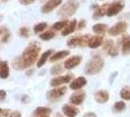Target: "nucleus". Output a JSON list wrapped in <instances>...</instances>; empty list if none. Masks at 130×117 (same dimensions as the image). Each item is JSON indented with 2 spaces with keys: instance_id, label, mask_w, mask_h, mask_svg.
Returning <instances> with one entry per match:
<instances>
[{
  "instance_id": "nucleus-1",
  "label": "nucleus",
  "mask_w": 130,
  "mask_h": 117,
  "mask_svg": "<svg viewBox=\"0 0 130 117\" xmlns=\"http://www.w3.org/2000/svg\"><path fill=\"white\" fill-rule=\"evenodd\" d=\"M39 51H40V48L36 44L28 46L23 52L22 56L17 58L13 62L14 67L18 69H23V68L31 66L38 57Z\"/></svg>"
},
{
  "instance_id": "nucleus-2",
  "label": "nucleus",
  "mask_w": 130,
  "mask_h": 117,
  "mask_svg": "<svg viewBox=\"0 0 130 117\" xmlns=\"http://www.w3.org/2000/svg\"><path fill=\"white\" fill-rule=\"evenodd\" d=\"M103 66H104V60L99 56H95L87 63L85 66V72L89 75L97 74L102 70Z\"/></svg>"
},
{
  "instance_id": "nucleus-3",
  "label": "nucleus",
  "mask_w": 130,
  "mask_h": 117,
  "mask_svg": "<svg viewBox=\"0 0 130 117\" xmlns=\"http://www.w3.org/2000/svg\"><path fill=\"white\" fill-rule=\"evenodd\" d=\"M78 6L79 5L76 0H69L61 7L58 11V15L60 17H71L76 12Z\"/></svg>"
},
{
  "instance_id": "nucleus-4",
  "label": "nucleus",
  "mask_w": 130,
  "mask_h": 117,
  "mask_svg": "<svg viewBox=\"0 0 130 117\" xmlns=\"http://www.w3.org/2000/svg\"><path fill=\"white\" fill-rule=\"evenodd\" d=\"M90 35H83V36H74L72 38L68 40V46L70 47H75V46H83L85 43H89L90 41Z\"/></svg>"
},
{
  "instance_id": "nucleus-5",
  "label": "nucleus",
  "mask_w": 130,
  "mask_h": 117,
  "mask_svg": "<svg viewBox=\"0 0 130 117\" xmlns=\"http://www.w3.org/2000/svg\"><path fill=\"white\" fill-rule=\"evenodd\" d=\"M67 92V88L66 87H61L58 89H53L47 93V99L51 102L54 101H58L60 97L63 95H65V93Z\"/></svg>"
},
{
  "instance_id": "nucleus-6",
  "label": "nucleus",
  "mask_w": 130,
  "mask_h": 117,
  "mask_svg": "<svg viewBox=\"0 0 130 117\" xmlns=\"http://www.w3.org/2000/svg\"><path fill=\"white\" fill-rule=\"evenodd\" d=\"M126 29H127V24L124 23V22H119V23L116 24L115 26H112L109 29V33L111 35L117 36L118 34H121V33L125 32Z\"/></svg>"
},
{
  "instance_id": "nucleus-7",
  "label": "nucleus",
  "mask_w": 130,
  "mask_h": 117,
  "mask_svg": "<svg viewBox=\"0 0 130 117\" xmlns=\"http://www.w3.org/2000/svg\"><path fill=\"white\" fill-rule=\"evenodd\" d=\"M124 7V4L122 1H117V2H113L111 6L108 8V11H107V15L109 17H112L115 15L118 14Z\"/></svg>"
},
{
  "instance_id": "nucleus-8",
  "label": "nucleus",
  "mask_w": 130,
  "mask_h": 117,
  "mask_svg": "<svg viewBox=\"0 0 130 117\" xmlns=\"http://www.w3.org/2000/svg\"><path fill=\"white\" fill-rule=\"evenodd\" d=\"M61 3H62V0H49V1H47L45 4L43 5V7L41 8V11H42L43 14L50 13V12L53 11L56 7H58Z\"/></svg>"
},
{
  "instance_id": "nucleus-9",
  "label": "nucleus",
  "mask_w": 130,
  "mask_h": 117,
  "mask_svg": "<svg viewBox=\"0 0 130 117\" xmlns=\"http://www.w3.org/2000/svg\"><path fill=\"white\" fill-rule=\"evenodd\" d=\"M72 76L71 74H67V75H63V76H59V77H56L51 80V86L53 87H56V86H59V85L62 84H66V83H69L71 82Z\"/></svg>"
},
{
  "instance_id": "nucleus-10",
  "label": "nucleus",
  "mask_w": 130,
  "mask_h": 117,
  "mask_svg": "<svg viewBox=\"0 0 130 117\" xmlns=\"http://www.w3.org/2000/svg\"><path fill=\"white\" fill-rule=\"evenodd\" d=\"M81 63V57L80 56H73L72 58H68L64 64L66 69H72L73 67H75Z\"/></svg>"
},
{
  "instance_id": "nucleus-11",
  "label": "nucleus",
  "mask_w": 130,
  "mask_h": 117,
  "mask_svg": "<svg viewBox=\"0 0 130 117\" xmlns=\"http://www.w3.org/2000/svg\"><path fill=\"white\" fill-rule=\"evenodd\" d=\"M85 97V93L84 92H77V93H74L73 95L71 96L70 97V102L72 103V104H75V105H78L80 104L83 101H84Z\"/></svg>"
},
{
  "instance_id": "nucleus-12",
  "label": "nucleus",
  "mask_w": 130,
  "mask_h": 117,
  "mask_svg": "<svg viewBox=\"0 0 130 117\" xmlns=\"http://www.w3.org/2000/svg\"><path fill=\"white\" fill-rule=\"evenodd\" d=\"M86 83H87V81L84 77H78L72 81L70 87L72 90H78V89H81L84 85H86Z\"/></svg>"
},
{
  "instance_id": "nucleus-13",
  "label": "nucleus",
  "mask_w": 130,
  "mask_h": 117,
  "mask_svg": "<svg viewBox=\"0 0 130 117\" xmlns=\"http://www.w3.org/2000/svg\"><path fill=\"white\" fill-rule=\"evenodd\" d=\"M62 109H63L64 114L68 117H75L78 113L77 108H75L74 106H72V105H69V104H65Z\"/></svg>"
},
{
  "instance_id": "nucleus-14",
  "label": "nucleus",
  "mask_w": 130,
  "mask_h": 117,
  "mask_svg": "<svg viewBox=\"0 0 130 117\" xmlns=\"http://www.w3.org/2000/svg\"><path fill=\"white\" fill-rule=\"evenodd\" d=\"M109 100V94L106 91H98L95 94V101L100 104H104L106 102H108Z\"/></svg>"
},
{
  "instance_id": "nucleus-15",
  "label": "nucleus",
  "mask_w": 130,
  "mask_h": 117,
  "mask_svg": "<svg viewBox=\"0 0 130 117\" xmlns=\"http://www.w3.org/2000/svg\"><path fill=\"white\" fill-rule=\"evenodd\" d=\"M76 24H77V22H76L75 19H73L71 23H69V25L64 28V30H63V32H62V35H63V36H66V35H69V34H71V33L73 32L74 29H75V27H76Z\"/></svg>"
},
{
  "instance_id": "nucleus-16",
  "label": "nucleus",
  "mask_w": 130,
  "mask_h": 117,
  "mask_svg": "<svg viewBox=\"0 0 130 117\" xmlns=\"http://www.w3.org/2000/svg\"><path fill=\"white\" fill-rule=\"evenodd\" d=\"M9 76V66L7 62H1L0 64V77L5 79Z\"/></svg>"
},
{
  "instance_id": "nucleus-17",
  "label": "nucleus",
  "mask_w": 130,
  "mask_h": 117,
  "mask_svg": "<svg viewBox=\"0 0 130 117\" xmlns=\"http://www.w3.org/2000/svg\"><path fill=\"white\" fill-rule=\"evenodd\" d=\"M102 43H103V38H102V36H95V37H93V38L90 39V41H89V43H88V46L92 48V49H94V48H98L99 46L102 45Z\"/></svg>"
},
{
  "instance_id": "nucleus-18",
  "label": "nucleus",
  "mask_w": 130,
  "mask_h": 117,
  "mask_svg": "<svg viewBox=\"0 0 130 117\" xmlns=\"http://www.w3.org/2000/svg\"><path fill=\"white\" fill-rule=\"evenodd\" d=\"M51 113V109L48 107H38L34 111V114L38 117H47Z\"/></svg>"
},
{
  "instance_id": "nucleus-19",
  "label": "nucleus",
  "mask_w": 130,
  "mask_h": 117,
  "mask_svg": "<svg viewBox=\"0 0 130 117\" xmlns=\"http://www.w3.org/2000/svg\"><path fill=\"white\" fill-rule=\"evenodd\" d=\"M107 28H108V26L104 25V24H97V25L93 26V27H92L93 31L95 33H97V34H100V35H103L107 31Z\"/></svg>"
},
{
  "instance_id": "nucleus-20",
  "label": "nucleus",
  "mask_w": 130,
  "mask_h": 117,
  "mask_svg": "<svg viewBox=\"0 0 130 117\" xmlns=\"http://www.w3.org/2000/svg\"><path fill=\"white\" fill-rule=\"evenodd\" d=\"M122 51L123 54L130 53V36L128 35H125L122 38Z\"/></svg>"
},
{
  "instance_id": "nucleus-21",
  "label": "nucleus",
  "mask_w": 130,
  "mask_h": 117,
  "mask_svg": "<svg viewBox=\"0 0 130 117\" xmlns=\"http://www.w3.org/2000/svg\"><path fill=\"white\" fill-rule=\"evenodd\" d=\"M70 55V52L69 51H60V52L56 53L55 55H53L52 57L50 58V61L51 62H55V61H59L61 58H64L65 57L69 56Z\"/></svg>"
},
{
  "instance_id": "nucleus-22",
  "label": "nucleus",
  "mask_w": 130,
  "mask_h": 117,
  "mask_svg": "<svg viewBox=\"0 0 130 117\" xmlns=\"http://www.w3.org/2000/svg\"><path fill=\"white\" fill-rule=\"evenodd\" d=\"M10 38V32L5 26H1V42L5 43Z\"/></svg>"
},
{
  "instance_id": "nucleus-23",
  "label": "nucleus",
  "mask_w": 130,
  "mask_h": 117,
  "mask_svg": "<svg viewBox=\"0 0 130 117\" xmlns=\"http://www.w3.org/2000/svg\"><path fill=\"white\" fill-rule=\"evenodd\" d=\"M52 50H48L47 52H45L42 56H41V58H39L38 63H37V65H38V67H40V66H42V65L45 64V62L47 61V58L50 57V55L52 54Z\"/></svg>"
},
{
  "instance_id": "nucleus-24",
  "label": "nucleus",
  "mask_w": 130,
  "mask_h": 117,
  "mask_svg": "<svg viewBox=\"0 0 130 117\" xmlns=\"http://www.w3.org/2000/svg\"><path fill=\"white\" fill-rule=\"evenodd\" d=\"M68 25H69V22L68 21H61V22H58V23L54 24L53 25V28L56 29V30H60L62 28H65Z\"/></svg>"
},
{
  "instance_id": "nucleus-25",
  "label": "nucleus",
  "mask_w": 130,
  "mask_h": 117,
  "mask_svg": "<svg viewBox=\"0 0 130 117\" xmlns=\"http://www.w3.org/2000/svg\"><path fill=\"white\" fill-rule=\"evenodd\" d=\"M107 11L108 10H106V5L103 7H99L97 10L94 12V15H93V17L94 18H99V17H102V16H104L105 13H107Z\"/></svg>"
},
{
  "instance_id": "nucleus-26",
  "label": "nucleus",
  "mask_w": 130,
  "mask_h": 117,
  "mask_svg": "<svg viewBox=\"0 0 130 117\" xmlns=\"http://www.w3.org/2000/svg\"><path fill=\"white\" fill-rule=\"evenodd\" d=\"M46 27H47V24L46 23H40V24H37L36 26L33 27V30H34L35 33H39L41 32V31H43Z\"/></svg>"
},
{
  "instance_id": "nucleus-27",
  "label": "nucleus",
  "mask_w": 130,
  "mask_h": 117,
  "mask_svg": "<svg viewBox=\"0 0 130 117\" xmlns=\"http://www.w3.org/2000/svg\"><path fill=\"white\" fill-rule=\"evenodd\" d=\"M120 97H122L123 100L126 101H130V89L128 88H124L120 92Z\"/></svg>"
},
{
  "instance_id": "nucleus-28",
  "label": "nucleus",
  "mask_w": 130,
  "mask_h": 117,
  "mask_svg": "<svg viewBox=\"0 0 130 117\" xmlns=\"http://www.w3.org/2000/svg\"><path fill=\"white\" fill-rule=\"evenodd\" d=\"M62 72H63V67H62L61 65H55V66H53L52 68H51V74H53V75H55V74H60V73H62Z\"/></svg>"
},
{
  "instance_id": "nucleus-29",
  "label": "nucleus",
  "mask_w": 130,
  "mask_h": 117,
  "mask_svg": "<svg viewBox=\"0 0 130 117\" xmlns=\"http://www.w3.org/2000/svg\"><path fill=\"white\" fill-rule=\"evenodd\" d=\"M54 33L52 31H47L45 33H42V34H40L39 35V37L42 39V40H49V39H51L54 37Z\"/></svg>"
},
{
  "instance_id": "nucleus-30",
  "label": "nucleus",
  "mask_w": 130,
  "mask_h": 117,
  "mask_svg": "<svg viewBox=\"0 0 130 117\" xmlns=\"http://www.w3.org/2000/svg\"><path fill=\"white\" fill-rule=\"evenodd\" d=\"M113 108H115V110L117 111H122L125 109V104L123 102H117L113 105Z\"/></svg>"
},
{
  "instance_id": "nucleus-31",
  "label": "nucleus",
  "mask_w": 130,
  "mask_h": 117,
  "mask_svg": "<svg viewBox=\"0 0 130 117\" xmlns=\"http://www.w3.org/2000/svg\"><path fill=\"white\" fill-rule=\"evenodd\" d=\"M20 34L23 37H28V29L26 27H22L20 29Z\"/></svg>"
},
{
  "instance_id": "nucleus-32",
  "label": "nucleus",
  "mask_w": 130,
  "mask_h": 117,
  "mask_svg": "<svg viewBox=\"0 0 130 117\" xmlns=\"http://www.w3.org/2000/svg\"><path fill=\"white\" fill-rule=\"evenodd\" d=\"M9 113H10V110L9 109H1V111H0V116L1 117H6L9 115Z\"/></svg>"
},
{
  "instance_id": "nucleus-33",
  "label": "nucleus",
  "mask_w": 130,
  "mask_h": 117,
  "mask_svg": "<svg viewBox=\"0 0 130 117\" xmlns=\"http://www.w3.org/2000/svg\"><path fill=\"white\" fill-rule=\"evenodd\" d=\"M35 0H20V3L23 5H28V4H31Z\"/></svg>"
},
{
  "instance_id": "nucleus-34",
  "label": "nucleus",
  "mask_w": 130,
  "mask_h": 117,
  "mask_svg": "<svg viewBox=\"0 0 130 117\" xmlns=\"http://www.w3.org/2000/svg\"><path fill=\"white\" fill-rule=\"evenodd\" d=\"M10 117H21V113L19 111H14L10 114Z\"/></svg>"
},
{
  "instance_id": "nucleus-35",
  "label": "nucleus",
  "mask_w": 130,
  "mask_h": 117,
  "mask_svg": "<svg viewBox=\"0 0 130 117\" xmlns=\"http://www.w3.org/2000/svg\"><path fill=\"white\" fill-rule=\"evenodd\" d=\"M85 26V22L84 21H83V19H81V21H80V22H79V23H78V28H79V29H81V28H83V26Z\"/></svg>"
},
{
  "instance_id": "nucleus-36",
  "label": "nucleus",
  "mask_w": 130,
  "mask_h": 117,
  "mask_svg": "<svg viewBox=\"0 0 130 117\" xmlns=\"http://www.w3.org/2000/svg\"><path fill=\"white\" fill-rule=\"evenodd\" d=\"M0 95H1V97H0V100H1V101H3V100L6 97V93H5L4 90H1V91H0Z\"/></svg>"
},
{
  "instance_id": "nucleus-37",
  "label": "nucleus",
  "mask_w": 130,
  "mask_h": 117,
  "mask_svg": "<svg viewBox=\"0 0 130 117\" xmlns=\"http://www.w3.org/2000/svg\"><path fill=\"white\" fill-rule=\"evenodd\" d=\"M42 1H45V0H42Z\"/></svg>"
}]
</instances>
